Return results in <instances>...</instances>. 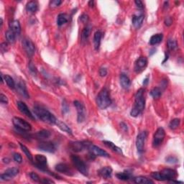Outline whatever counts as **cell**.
I'll use <instances>...</instances> for the list:
<instances>
[{
	"label": "cell",
	"instance_id": "21",
	"mask_svg": "<svg viewBox=\"0 0 184 184\" xmlns=\"http://www.w3.org/2000/svg\"><path fill=\"white\" fill-rule=\"evenodd\" d=\"M144 19L145 17L143 15H134L133 17H132V24H133L134 27L136 29H139V28L142 26Z\"/></svg>",
	"mask_w": 184,
	"mask_h": 184
},
{
	"label": "cell",
	"instance_id": "18",
	"mask_svg": "<svg viewBox=\"0 0 184 184\" xmlns=\"http://www.w3.org/2000/svg\"><path fill=\"white\" fill-rule=\"evenodd\" d=\"M56 171H58L59 173H64L65 175H71L73 174L72 170L70 168V167L65 163H59V164L56 165Z\"/></svg>",
	"mask_w": 184,
	"mask_h": 184
},
{
	"label": "cell",
	"instance_id": "31",
	"mask_svg": "<svg viewBox=\"0 0 184 184\" xmlns=\"http://www.w3.org/2000/svg\"><path fill=\"white\" fill-rule=\"evenodd\" d=\"M68 21V17L66 14H60L57 18V24L58 26H61L66 23Z\"/></svg>",
	"mask_w": 184,
	"mask_h": 184
},
{
	"label": "cell",
	"instance_id": "45",
	"mask_svg": "<svg viewBox=\"0 0 184 184\" xmlns=\"http://www.w3.org/2000/svg\"><path fill=\"white\" fill-rule=\"evenodd\" d=\"M166 162L170 163H175L178 162V159L175 157L170 156L166 158Z\"/></svg>",
	"mask_w": 184,
	"mask_h": 184
},
{
	"label": "cell",
	"instance_id": "3",
	"mask_svg": "<svg viewBox=\"0 0 184 184\" xmlns=\"http://www.w3.org/2000/svg\"><path fill=\"white\" fill-rule=\"evenodd\" d=\"M151 176L153 178L159 181H173L178 176L177 172L174 170L165 168L163 169L161 172H153L151 173Z\"/></svg>",
	"mask_w": 184,
	"mask_h": 184
},
{
	"label": "cell",
	"instance_id": "30",
	"mask_svg": "<svg viewBox=\"0 0 184 184\" xmlns=\"http://www.w3.org/2000/svg\"><path fill=\"white\" fill-rule=\"evenodd\" d=\"M38 4H37L36 2L34 1H31L29 2L26 5V9H27L28 12H30V13H35L37 10H38Z\"/></svg>",
	"mask_w": 184,
	"mask_h": 184
},
{
	"label": "cell",
	"instance_id": "54",
	"mask_svg": "<svg viewBox=\"0 0 184 184\" xmlns=\"http://www.w3.org/2000/svg\"><path fill=\"white\" fill-rule=\"evenodd\" d=\"M89 5L90 6V7H93L94 5V1H90L89 2Z\"/></svg>",
	"mask_w": 184,
	"mask_h": 184
},
{
	"label": "cell",
	"instance_id": "52",
	"mask_svg": "<svg viewBox=\"0 0 184 184\" xmlns=\"http://www.w3.org/2000/svg\"><path fill=\"white\" fill-rule=\"evenodd\" d=\"M40 182H41V183H54L53 181H50V180H48L46 178H43V180H42V181H40Z\"/></svg>",
	"mask_w": 184,
	"mask_h": 184
},
{
	"label": "cell",
	"instance_id": "4",
	"mask_svg": "<svg viewBox=\"0 0 184 184\" xmlns=\"http://www.w3.org/2000/svg\"><path fill=\"white\" fill-rule=\"evenodd\" d=\"M97 104L101 109H107L111 105L112 100L110 99L109 91L107 89L104 88L100 91L97 97Z\"/></svg>",
	"mask_w": 184,
	"mask_h": 184
},
{
	"label": "cell",
	"instance_id": "24",
	"mask_svg": "<svg viewBox=\"0 0 184 184\" xmlns=\"http://www.w3.org/2000/svg\"><path fill=\"white\" fill-rule=\"evenodd\" d=\"M102 38V32L100 30H98L94 35V46L96 50H99L100 44H101V40Z\"/></svg>",
	"mask_w": 184,
	"mask_h": 184
},
{
	"label": "cell",
	"instance_id": "23",
	"mask_svg": "<svg viewBox=\"0 0 184 184\" xmlns=\"http://www.w3.org/2000/svg\"><path fill=\"white\" fill-rule=\"evenodd\" d=\"M120 84L124 89H128L131 86V81L129 77L124 73L120 75Z\"/></svg>",
	"mask_w": 184,
	"mask_h": 184
},
{
	"label": "cell",
	"instance_id": "5",
	"mask_svg": "<svg viewBox=\"0 0 184 184\" xmlns=\"http://www.w3.org/2000/svg\"><path fill=\"white\" fill-rule=\"evenodd\" d=\"M71 161H72L73 165L75 168L80 172L81 174H83L85 176H87L89 175V169H88L87 165H86L84 161H83L82 159L80 157L76 156V155H72L71 156Z\"/></svg>",
	"mask_w": 184,
	"mask_h": 184
},
{
	"label": "cell",
	"instance_id": "41",
	"mask_svg": "<svg viewBox=\"0 0 184 184\" xmlns=\"http://www.w3.org/2000/svg\"><path fill=\"white\" fill-rule=\"evenodd\" d=\"M30 176L31 178V179L33 181L35 182H40V177L38 176V175L37 173H34V172H31L30 173Z\"/></svg>",
	"mask_w": 184,
	"mask_h": 184
},
{
	"label": "cell",
	"instance_id": "20",
	"mask_svg": "<svg viewBox=\"0 0 184 184\" xmlns=\"http://www.w3.org/2000/svg\"><path fill=\"white\" fill-rule=\"evenodd\" d=\"M99 175L104 179H109L112 177V168L109 166L104 167L99 171Z\"/></svg>",
	"mask_w": 184,
	"mask_h": 184
},
{
	"label": "cell",
	"instance_id": "16",
	"mask_svg": "<svg viewBox=\"0 0 184 184\" xmlns=\"http://www.w3.org/2000/svg\"><path fill=\"white\" fill-rule=\"evenodd\" d=\"M17 105L18 109L20 110V112H21L22 114H23L24 115L28 116V117L30 118V119L35 120L34 115L32 114V112H30V110L29 109V108L28 107V106L26 105L25 103L20 101L17 102Z\"/></svg>",
	"mask_w": 184,
	"mask_h": 184
},
{
	"label": "cell",
	"instance_id": "11",
	"mask_svg": "<svg viewBox=\"0 0 184 184\" xmlns=\"http://www.w3.org/2000/svg\"><path fill=\"white\" fill-rule=\"evenodd\" d=\"M19 173V169L17 167H12L6 170V171L0 176V180L3 181H8L15 177Z\"/></svg>",
	"mask_w": 184,
	"mask_h": 184
},
{
	"label": "cell",
	"instance_id": "19",
	"mask_svg": "<svg viewBox=\"0 0 184 184\" xmlns=\"http://www.w3.org/2000/svg\"><path fill=\"white\" fill-rule=\"evenodd\" d=\"M15 88L17 89V91L20 95L26 98V99L29 98V94H28L27 88H26L25 83H24V81H19Z\"/></svg>",
	"mask_w": 184,
	"mask_h": 184
},
{
	"label": "cell",
	"instance_id": "42",
	"mask_svg": "<svg viewBox=\"0 0 184 184\" xmlns=\"http://www.w3.org/2000/svg\"><path fill=\"white\" fill-rule=\"evenodd\" d=\"M14 160H15V162H17V163H21L22 161V155L20 154V153H15L14 154Z\"/></svg>",
	"mask_w": 184,
	"mask_h": 184
},
{
	"label": "cell",
	"instance_id": "32",
	"mask_svg": "<svg viewBox=\"0 0 184 184\" xmlns=\"http://www.w3.org/2000/svg\"><path fill=\"white\" fill-rule=\"evenodd\" d=\"M5 36H6V39H7V42H9V43H14L15 42V39H16V35L15 32H13L12 30H7L5 33Z\"/></svg>",
	"mask_w": 184,
	"mask_h": 184
},
{
	"label": "cell",
	"instance_id": "36",
	"mask_svg": "<svg viewBox=\"0 0 184 184\" xmlns=\"http://www.w3.org/2000/svg\"><path fill=\"white\" fill-rule=\"evenodd\" d=\"M161 94H162V91L160 88L158 87H155L151 90L150 91V95L154 98V99H158L160 97Z\"/></svg>",
	"mask_w": 184,
	"mask_h": 184
},
{
	"label": "cell",
	"instance_id": "35",
	"mask_svg": "<svg viewBox=\"0 0 184 184\" xmlns=\"http://www.w3.org/2000/svg\"><path fill=\"white\" fill-rule=\"evenodd\" d=\"M20 148H21L22 150L23 151L24 154H25L26 157H28V159H29V160L31 161V162H32L33 161V157H32V155L31 154V153H30V151L28 150V148L26 147L25 145H24L23 144H22V143H20Z\"/></svg>",
	"mask_w": 184,
	"mask_h": 184
},
{
	"label": "cell",
	"instance_id": "1",
	"mask_svg": "<svg viewBox=\"0 0 184 184\" xmlns=\"http://www.w3.org/2000/svg\"><path fill=\"white\" fill-rule=\"evenodd\" d=\"M145 90L140 89L135 94V99L133 107L130 112V115L136 117L142 113L145 106Z\"/></svg>",
	"mask_w": 184,
	"mask_h": 184
},
{
	"label": "cell",
	"instance_id": "51",
	"mask_svg": "<svg viewBox=\"0 0 184 184\" xmlns=\"http://www.w3.org/2000/svg\"><path fill=\"white\" fill-rule=\"evenodd\" d=\"M68 105H67V104L65 103V101H64L63 103V113H65V112H68Z\"/></svg>",
	"mask_w": 184,
	"mask_h": 184
},
{
	"label": "cell",
	"instance_id": "48",
	"mask_svg": "<svg viewBox=\"0 0 184 184\" xmlns=\"http://www.w3.org/2000/svg\"><path fill=\"white\" fill-rule=\"evenodd\" d=\"M172 23H173V20H172V18L170 17H167L165 18V25L170 26V25H171V24H172Z\"/></svg>",
	"mask_w": 184,
	"mask_h": 184
},
{
	"label": "cell",
	"instance_id": "9",
	"mask_svg": "<svg viewBox=\"0 0 184 184\" xmlns=\"http://www.w3.org/2000/svg\"><path fill=\"white\" fill-rule=\"evenodd\" d=\"M22 46L25 53L29 57L33 56L35 51V47L32 40L29 38H24L22 40Z\"/></svg>",
	"mask_w": 184,
	"mask_h": 184
},
{
	"label": "cell",
	"instance_id": "10",
	"mask_svg": "<svg viewBox=\"0 0 184 184\" xmlns=\"http://www.w3.org/2000/svg\"><path fill=\"white\" fill-rule=\"evenodd\" d=\"M73 104H74L75 107L76 108V110H77L78 122L80 123V122H83L86 117L85 107L83 105V104H81V102L79 101H73Z\"/></svg>",
	"mask_w": 184,
	"mask_h": 184
},
{
	"label": "cell",
	"instance_id": "44",
	"mask_svg": "<svg viewBox=\"0 0 184 184\" xmlns=\"http://www.w3.org/2000/svg\"><path fill=\"white\" fill-rule=\"evenodd\" d=\"M0 101L2 104H8V99L5 95H4L3 94H1L0 95Z\"/></svg>",
	"mask_w": 184,
	"mask_h": 184
},
{
	"label": "cell",
	"instance_id": "47",
	"mask_svg": "<svg viewBox=\"0 0 184 184\" xmlns=\"http://www.w3.org/2000/svg\"><path fill=\"white\" fill-rule=\"evenodd\" d=\"M107 74V70L105 68H101L99 70V75H101V77L106 76Z\"/></svg>",
	"mask_w": 184,
	"mask_h": 184
},
{
	"label": "cell",
	"instance_id": "12",
	"mask_svg": "<svg viewBox=\"0 0 184 184\" xmlns=\"http://www.w3.org/2000/svg\"><path fill=\"white\" fill-rule=\"evenodd\" d=\"M147 135H148L147 132H142L139 134L138 137H137L136 147L137 149H138V153H142L144 151L145 143Z\"/></svg>",
	"mask_w": 184,
	"mask_h": 184
},
{
	"label": "cell",
	"instance_id": "15",
	"mask_svg": "<svg viewBox=\"0 0 184 184\" xmlns=\"http://www.w3.org/2000/svg\"><path fill=\"white\" fill-rule=\"evenodd\" d=\"M88 150H89V153H91L92 155H94V156H101V157H109V155L108 154V153L106 152L105 150H102L101 148H99V147L94 145L91 144L88 148Z\"/></svg>",
	"mask_w": 184,
	"mask_h": 184
},
{
	"label": "cell",
	"instance_id": "26",
	"mask_svg": "<svg viewBox=\"0 0 184 184\" xmlns=\"http://www.w3.org/2000/svg\"><path fill=\"white\" fill-rule=\"evenodd\" d=\"M104 144L106 146L108 147V148L111 149V150H112L114 151V152H116L117 153H119V154H122L123 155V153H122V150L121 148H118L117 146L115 145V144H114L113 142H110V141H103Z\"/></svg>",
	"mask_w": 184,
	"mask_h": 184
},
{
	"label": "cell",
	"instance_id": "13",
	"mask_svg": "<svg viewBox=\"0 0 184 184\" xmlns=\"http://www.w3.org/2000/svg\"><path fill=\"white\" fill-rule=\"evenodd\" d=\"M148 65V59L145 57H140L134 63V69L136 73H140L145 69Z\"/></svg>",
	"mask_w": 184,
	"mask_h": 184
},
{
	"label": "cell",
	"instance_id": "34",
	"mask_svg": "<svg viewBox=\"0 0 184 184\" xmlns=\"http://www.w3.org/2000/svg\"><path fill=\"white\" fill-rule=\"evenodd\" d=\"M5 82L7 83V86L10 88V89H14L16 87L15 81H14V79H12L10 75H5Z\"/></svg>",
	"mask_w": 184,
	"mask_h": 184
},
{
	"label": "cell",
	"instance_id": "53",
	"mask_svg": "<svg viewBox=\"0 0 184 184\" xmlns=\"http://www.w3.org/2000/svg\"><path fill=\"white\" fill-rule=\"evenodd\" d=\"M148 83V78H146L145 79L144 81H143V85H147Z\"/></svg>",
	"mask_w": 184,
	"mask_h": 184
},
{
	"label": "cell",
	"instance_id": "14",
	"mask_svg": "<svg viewBox=\"0 0 184 184\" xmlns=\"http://www.w3.org/2000/svg\"><path fill=\"white\" fill-rule=\"evenodd\" d=\"M38 148L40 150L50 153H53L56 150L55 145L50 142H41L38 145Z\"/></svg>",
	"mask_w": 184,
	"mask_h": 184
},
{
	"label": "cell",
	"instance_id": "38",
	"mask_svg": "<svg viewBox=\"0 0 184 184\" xmlns=\"http://www.w3.org/2000/svg\"><path fill=\"white\" fill-rule=\"evenodd\" d=\"M177 42L174 39H169L167 40V48H168L170 50H174L175 49L177 48Z\"/></svg>",
	"mask_w": 184,
	"mask_h": 184
},
{
	"label": "cell",
	"instance_id": "29",
	"mask_svg": "<svg viewBox=\"0 0 184 184\" xmlns=\"http://www.w3.org/2000/svg\"><path fill=\"white\" fill-rule=\"evenodd\" d=\"M56 124L62 131H64V132H67V133L72 134V130H71V128L69 127L66 124L64 123V122H61V121H60V120H57Z\"/></svg>",
	"mask_w": 184,
	"mask_h": 184
},
{
	"label": "cell",
	"instance_id": "49",
	"mask_svg": "<svg viewBox=\"0 0 184 184\" xmlns=\"http://www.w3.org/2000/svg\"><path fill=\"white\" fill-rule=\"evenodd\" d=\"M134 3H135L137 7H138V9H143V7H144L143 4L142 2L140 1V0H137V1L134 2Z\"/></svg>",
	"mask_w": 184,
	"mask_h": 184
},
{
	"label": "cell",
	"instance_id": "6",
	"mask_svg": "<svg viewBox=\"0 0 184 184\" xmlns=\"http://www.w3.org/2000/svg\"><path fill=\"white\" fill-rule=\"evenodd\" d=\"M12 122L15 127L21 132H30L32 130L31 124L20 117L15 116L12 120Z\"/></svg>",
	"mask_w": 184,
	"mask_h": 184
},
{
	"label": "cell",
	"instance_id": "28",
	"mask_svg": "<svg viewBox=\"0 0 184 184\" xmlns=\"http://www.w3.org/2000/svg\"><path fill=\"white\" fill-rule=\"evenodd\" d=\"M163 38V34H160V33L155 34L154 35L151 37L150 39V42H150L151 46H154V45L160 43V42L162 41Z\"/></svg>",
	"mask_w": 184,
	"mask_h": 184
},
{
	"label": "cell",
	"instance_id": "43",
	"mask_svg": "<svg viewBox=\"0 0 184 184\" xmlns=\"http://www.w3.org/2000/svg\"><path fill=\"white\" fill-rule=\"evenodd\" d=\"M29 70L30 72L33 73V74H36L37 73V69L35 68V65L32 62H30L29 63Z\"/></svg>",
	"mask_w": 184,
	"mask_h": 184
},
{
	"label": "cell",
	"instance_id": "46",
	"mask_svg": "<svg viewBox=\"0 0 184 184\" xmlns=\"http://www.w3.org/2000/svg\"><path fill=\"white\" fill-rule=\"evenodd\" d=\"M0 48H1V50L2 53L7 52L8 50V44L7 42H3V43H2Z\"/></svg>",
	"mask_w": 184,
	"mask_h": 184
},
{
	"label": "cell",
	"instance_id": "8",
	"mask_svg": "<svg viewBox=\"0 0 184 184\" xmlns=\"http://www.w3.org/2000/svg\"><path fill=\"white\" fill-rule=\"evenodd\" d=\"M165 137V132L164 129L162 127L158 128L155 132L154 136H153V145L154 148H157L161 145V143L163 142L164 138Z\"/></svg>",
	"mask_w": 184,
	"mask_h": 184
},
{
	"label": "cell",
	"instance_id": "27",
	"mask_svg": "<svg viewBox=\"0 0 184 184\" xmlns=\"http://www.w3.org/2000/svg\"><path fill=\"white\" fill-rule=\"evenodd\" d=\"M134 183L138 184H153V182L152 180L144 176H138L134 178Z\"/></svg>",
	"mask_w": 184,
	"mask_h": 184
},
{
	"label": "cell",
	"instance_id": "7",
	"mask_svg": "<svg viewBox=\"0 0 184 184\" xmlns=\"http://www.w3.org/2000/svg\"><path fill=\"white\" fill-rule=\"evenodd\" d=\"M91 143L89 142H86V141H75V142H71L69 145L70 148L75 153L82 152L86 148H89V146Z\"/></svg>",
	"mask_w": 184,
	"mask_h": 184
},
{
	"label": "cell",
	"instance_id": "37",
	"mask_svg": "<svg viewBox=\"0 0 184 184\" xmlns=\"http://www.w3.org/2000/svg\"><path fill=\"white\" fill-rule=\"evenodd\" d=\"M116 176L117 178L120 180H122V181H128L131 178V175L130 173H126V172H122V173H119L116 175Z\"/></svg>",
	"mask_w": 184,
	"mask_h": 184
},
{
	"label": "cell",
	"instance_id": "33",
	"mask_svg": "<svg viewBox=\"0 0 184 184\" xmlns=\"http://www.w3.org/2000/svg\"><path fill=\"white\" fill-rule=\"evenodd\" d=\"M90 32H91V26H86L84 29L83 30L82 33H81V40L83 42H86L88 38H89Z\"/></svg>",
	"mask_w": 184,
	"mask_h": 184
},
{
	"label": "cell",
	"instance_id": "50",
	"mask_svg": "<svg viewBox=\"0 0 184 184\" xmlns=\"http://www.w3.org/2000/svg\"><path fill=\"white\" fill-rule=\"evenodd\" d=\"M88 20H89V17H88V15H82L80 17V20L83 22V23H86V22H87Z\"/></svg>",
	"mask_w": 184,
	"mask_h": 184
},
{
	"label": "cell",
	"instance_id": "40",
	"mask_svg": "<svg viewBox=\"0 0 184 184\" xmlns=\"http://www.w3.org/2000/svg\"><path fill=\"white\" fill-rule=\"evenodd\" d=\"M62 4V2L60 0H53V1H51L50 2V7H57L58 6H60Z\"/></svg>",
	"mask_w": 184,
	"mask_h": 184
},
{
	"label": "cell",
	"instance_id": "17",
	"mask_svg": "<svg viewBox=\"0 0 184 184\" xmlns=\"http://www.w3.org/2000/svg\"><path fill=\"white\" fill-rule=\"evenodd\" d=\"M36 166L42 171H46L47 169V158L42 155H37L35 157Z\"/></svg>",
	"mask_w": 184,
	"mask_h": 184
},
{
	"label": "cell",
	"instance_id": "39",
	"mask_svg": "<svg viewBox=\"0 0 184 184\" xmlns=\"http://www.w3.org/2000/svg\"><path fill=\"white\" fill-rule=\"evenodd\" d=\"M180 122H181L180 119H174L171 120V122L169 124L170 129L171 130H176L180 126Z\"/></svg>",
	"mask_w": 184,
	"mask_h": 184
},
{
	"label": "cell",
	"instance_id": "2",
	"mask_svg": "<svg viewBox=\"0 0 184 184\" xmlns=\"http://www.w3.org/2000/svg\"><path fill=\"white\" fill-rule=\"evenodd\" d=\"M34 112L39 119L44 122L50 124H55L56 123L57 120L56 116L43 107L36 106L34 107Z\"/></svg>",
	"mask_w": 184,
	"mask_h": 184
},
{
	"label": "cell",
	"instance_id": "25",
	"mask_svg": "<svg viewBox=\"0 0 184 184\" xmlns=\"http://www.w3.org/2000/svg\"><path fill=\"white\" fill-rule=\"evenodd\" d=\"M50 136V132H49L48 130H41L40 132H38L35 134V138L38 139V140H46V139H48L49 137Z\"/></svg>",
	"mask_w": 184,
	"mask_h": 184
},
{
	"label": "cell",
	"instance_id": "22",
	"mask_svg": "<svg viewBox=\"0 0 184 184\" xmlns=\"http://www.w3.org/2000/svg\"><path fill=\"white\" fill-rule=\"evenodd\" d=\"M10 30L15 32L16 35H20L21 32V26H20V22L18 20H13L9 23Z\"/></svg>",
	"mask_w": 184,
	"mask_h": 184
}]
</instances>
